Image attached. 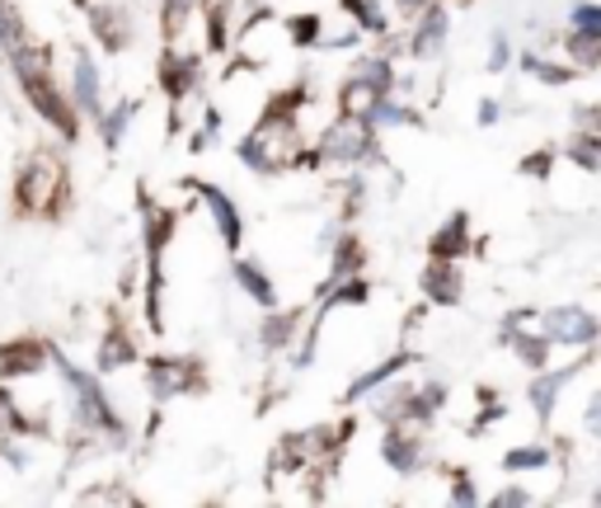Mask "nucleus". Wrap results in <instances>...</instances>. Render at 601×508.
Listing matches in <instances>:
<instances>
[{"label": "nucleus", "instance_id": "9", "mask_svg": "<svg viewBox=\"0 0 601 508\" xmlns=\"http://www.w3.org/2000/svg\"><path fill=\"white\" fill-rule=\"evenodd\" d=\"M71 109L85 119H99V109H104V71L90 48H71Z\"/></svg>", "mask_w": 601, "mask_h": 508}, {"label": "nucleus", "instance_id": "15", "mask_svg": "<svg viewBox=\"0 0 601 508\" xmlns=\"http://www.w3.org/2000/svg\"><path fill=\"white\" fill-rule=\"evenodd\" d=\"M136 363V344L128 329H104V339H99V358H94V373L99 377H113V373H123V367Z\"/></svg>", "mask_w": 601, "mask_h": 508}, {"label": "nucleus", "instance_id": "12", "mask_svg": "<svg viewBox=\"0 0 601 508\" xmlns=\"http://www.w3.org/2000/svg\"><path fill=\"white\" fill-rule=\"evenodd\" d=\"M231 278H235V287L245 292V297L254 302V306H277L283 297H277V283H273V273L258 264V260H249V254H240V260L231 264Z\"/></svg>", "mask_w": 601, "mask_h": 508}, {"label": "nucleus", "instance_id": "19", "mask_svg": "<svg viewBox=\"0 0 601 508\" xmlns=\"http://www.w3.org/2000/svg\"><path fill=\"white\" fill-rule=\"evenodd\" d=\"M517 67H522V75H531V81L550 85V90L573 85V75H578L569 62H550V57H540V52H522V57H517Z\"/></svg>", "mask_w": 601, "mask_h": 508}, {"label": "nucleus", "instance_id": "20", "mask_svg": "<svg viewBox=\"0 0 601 508\" xmlns=\"http://www.w3.org/2000/svg\"><path fill=\"white\" fill-rule=\"evenodd\" d=\"M559 155H564L569 165H578V170H583L588 180H592V174L601 170V132H597V128H583V132H573L569 142H564V151H559Z\"/></svg>", "mask_w": 601, "mask_h": 508}, {"label": "nucleus", "instance_id": "7", "mask_svg": "<svg viewBox=\"0 0 601 508\" xmlns=\"http://www.w3.org/2000/svg\"><path fill=\"white\" fill-rule=\"evenodd\" d=\"M189 189L207 203L212 226H216V236H222V245H226L231 254H240V245H245V217H240V203L231 199L222 184H212V180H193Z\"/></svg>", "mask_w": 601, "mask_h": 508}, {"label": "nucleus", "instance_id": "2", "mask_svg": "<svg viewBox=\"0 0 601 508\" xmlns=\"http://www.w3.org/2000/svg\"><path fill=\"white\" fill-rule=\"evenodd\" d=\"M67 193V174H62V161H57L52 151H38L24 161V170H19V184H14V199L19 207L29 212V217H43V212H52L57 203H62Z\"/></svg>", "mask_w": 601, "mask_h": 508}, {"label": "nucleus", "instance_id": "31", "mask_svg": "<svg viewBox=\"0 0 601 508\" xmlns=\"http://www.w3.org/2000/svg\"><path fill=\"white\" fill-rule=\"evenodd\" d=\"M475 123H479V128H498V123H503V100H479Z\"/></svg>", "mask_w": 601, "mask_h": 508}, {"label": "nucleus", "instance_id": "27", "mask_svg": "<svg viewBox=\"0 0 601 508\" xmlns=\"http://www.w3.org/2000/svg\"><path fill=\"white\" fill-rule=\"evenodd\" d=\"M447 504H456V508L485 504V495H479V485H475L470 471H451V476H447Z\"/></svg>", "mask_w": 601, "mask_h": 508}, {"label": "nucleus", "instance_id": "30", "mask_svg": "<svg viewBox=\"0 0 601 508\" xmlns=\"http://www.w3.org/2000/svg\"><path fill=\"white\" fill-rule=\"evenodd\" d=\"M559 161V151H536V155H522V174H531V180H550V170Z\"/></svg>", "mask_w": 601, "mask_h": 508}, {"label": "nucleus", "instance_id": "13", "mask_svg": "<svg viewBox=\"0 0 601 508\" xmlns=\"http://www.w3.org/2000/svg\"><path fill=\"white\" fill-rule=\"evenodd\" d=\"M418 287L432 306H456L460 302V268L456 260H428V268L418 273Z\"/></svg>", "mask_w": 601, "mask_h": 508}, {"label": "nucleus", "instance_id": "4", "mask_svg": "<svg viewBox=\"0 0 601 508\" xmlns=\"http://www.w3.org/2000/svg\"><path fill=\"white\" fill-rule=\"evenodd\" d=\"M536 329L546 335L554 348H588L597 344V335H601V321L592 316L588 306H578V302H569V306H550V311H540L536 316Z\"/></svg>", "mask_w": 601, "mask_h": 508}, {"label": "nucleus", "instance_id": "22", "mask_svg": "<svg viewBox=\"0 0 601 508\" xmlns=\"http://www.w3.org/2000/svg\"><path fill=\"white\" fill-rule=\"evenodd\" d=\"M348 75H357V81H363L371 94H390L399 85V71H395L390 57H357V67Z\"/></svg>", "mask_w": 601, "mask_h": 508}, {"label": "nucleus", "instance_id": "18", "mask_svg": "<svg viewBox=\"0 0 601 508\" xmlns=\"http://www.w3.org/2000/svg\"><path fill=\"white\" fill-rule=\"evenodd\" d=\"M498 466H503V476H531V471H550L554 453L546 443H512L508 453L498 457Z\"/></svg>", "mask_w": 601, "mask_h": 508}, {"label": "nucleus", "instance_id": "8", "mask_svg": "<svg viewBox=\"0 0 601 508\" xmlns=\"http://www.w3.org/2000/svg\"><path fill=\"white\" fill-rule=\"evenodd\" d=\"M447 38H451V10L442 6V0H432L428 10L414 14V29L405 38V48H409V57H418V62H432V57H442Z\"/></svg>", "mask_w": 601, "mask_h": 508}, {"label": "nucleus", "instance_id": "6", "mask_svg": "<svg viewBox=\"0 0 601 508\" xmlns=\"http://www.w3.org/2000/svg\"><path fill=\"white\" fill-rule=\"evenodd\" d=\"M197 386H203V363L197 358H151L146 363V390L155 405H170Z\"/></svg>", "mask_w": 601, "mask_h": 508}, {"label": "nucleus", "instance_id": "26", "mask_svg": "<svg viewBox=\"0 0 601 508\" xmlns=\"http://www.w3.org/2000/svg\"><path fill=\"white\" fill-rule=\"evenodd\" d=\"M564 29L569 33H583V38H601V6H592V0H573Z\"/></svg>", "mask_w": 601, "mask_h": 508}, {"label": "nucleus", "instance_id": "21", "mask_svg": "<svg viewBox=\"0 0 601 508\" xmlns=\"http://www.w3.org/2000/svg\"><path fill=\"white\" fill-rule=\"evenodd\" d=\"M405 367H409V354H395V358H386V363H376L371 373H363L353 386H348V405H357V400H367L376 386H386V382H395V377H405Z\"/></svg>", "mask_w": 601, "mask_h": 508}, {"label": "nucleus", "instance_id": "32", "mask_svg": "<svg viewBox=\"0 0 601 508\" xmlns=\"http://www.w3.org/2000/svg\"><path fill=\"white\" fill-rule=\"evenodd\" d=\"M390 6H395V14H405V19H414L418 10H428V6H432V0H390Z\"/></svg>", "mask_w": 601, "mask_h": 508}, {"label": "nucleus", "instance_id": "24", "mask_svg": "<svg viewBox=\"0 0 601 508\" xmlns=\"http://www.w3.org/2000/svg\"><path fill=\"white\" fill-rule=\"evenodd\" d=\"M283 29H287V48H315L319 29H325V14H315V10L292 14V19H283Z\"/></svg>", "mask_w": 601, "mask_h": 508}, {"label": "nucleus", "instance_id": "10", "mask_svg": "<svg viewBox=\"0 0 601 508\" xmlns=\"http://www.w3.org/2000/svg\"><path fill=\"white\" fill-rule=\"evenodd\" d=\"M90 29L104 52H123L132 43V14L123 0H99V6H90Z\"/></svg>", "mask_w": 601, "mask_h": 508}, {"label": "nucleus", "instance_id": "16", "mask_svg": "<svg viewBox=\"0 0 601 508\" xmlns=\"http://www.w3.org/2000/svg\"><path fill=\"white\" fill-rule=\"evenodd\" d=\"M428 254H432V260H466V254H470V217H466V212H451V217L437 226Z\"/></svg>", "mask_w": 601, "mask_h": 508}, {"label": "nucleus", "instance_id": "3", "mask_svg": "<svg viewBox=\"0 0 601 508\" xmlns=\"http://www.w3.org/2000/svg\"><path fill=\"white\" fill-rule=\"evenodd\" d=\"M376 155V132L357 113H334V123L319 132V161L329 165H367Z\"/></svg>", "mask_w": 601, "mask_h": 508}, {"label": "nucleus", "instance_id": "28", "mask_svg": "<svg viewBox=\"0 0 601 508\" xmlns=\"http://www.w3.org/2000/svg\"><path fill=\"white\" fill-rule=\"evenodd\" d=\"M508 62H512V43H508V33L498 29L493 38H489V52H485V71H508Z\"/></svg>", "mask_w": 601, "mask_h": 508}, {"label": "nucleus", "instance_id": "14", "mask_svg": "<svg viewBox=\"0 0 601 508\" xmlns=\"http://www.w3.org/2000/svg\"><path fill=\"white\" fill-rule=\"evenodd\" d=\"M300 335V311H287L283 302L264 311V321H258V344L268 348V354H277V348H292Z\"/></svg>", "mask_w": 601, "mask_h": 508}, {"label": "nucleus", "instance_id": "17", "mask_svg": "<svg viewBox=\"0 0 601 508\" xmlns=\"http://www.w3.org/2000/svg\"><path fill=\"white\" fill-rule=\"evenodd\" d=\"M508 348H512V354H517V363H522L527 367V373H540V367H550V358L559 354V348L546 339V335H540V329L536 325H527V329H517V335H508L503 339Z\"/></svg>", "mask_w": 601, "mask_h": 508}, {"label": "nucleus", "instance_id": "1", "mask_svg": "<svg viewBox=\"0 0 601 508\" xmlns=\"http://www.w3.org/2000/svg\"><path fill=\"white\" fill-rule=\"evenodd\" d=\"M52 363H57V373H62L71 400H75V405H71V419H75L80 434H104V438H113V443H123V438H128L123 415L113 409V400H109L104 382H99V373H85V367L71 363L62 348H52Z\"/></svg>", "mask_w": 601, "mask_h": 508}, {"label": "nucleus", "instance_id": "11", "mask_svg": "<svg viewBox=\"0 0 601 508\" xmlns=\"http://www.w3.org/2000/svg\"><path fill=\"white\" fill-rule=\"evenodd\" d=\"M48 363H52V344L33 339V335L0 348V377H38V373H48Z\"/></svg>", "mask_w": 601, "mask_h": 508}, {"label": "nucleus", "instance_id": "29", "mask_svg": "<svg viewBox=\"0 0 601 508\" xmlns=\"http://www.w3.org/2000/svg\"><path fill=\"white\" fill-rule=\"evenodd\" d=\"M489 504L493 508H527V504H536V495L527 490V485H503V490L489 495Z\"/></svg>", "mask_w": 601, "mask_h": 508}, {"label": "nucleus", "instance_id": "5", "mask_svg": "<svg viewBox=\"0 0 601 508\" xmlns=\"http://www.w3.org/2000/svg\"><path fill=\"white\" fill-rule=\"evenodd\" d=\"M380 428H386V434H380V461L390 466V476L414 480V476L428 466V443H424V434H418V428H409V424H380Z\"/></svg>", "mask_w": 601, "mask_h": 508}, {"label": "nucleus", "instance_id": "25", "mask_svg": "<svg viewBox=\"0 0 601 508\" xmlns=\"http://www.w3.org/2000/svg\"><path fill=\"white\" fill-rule=\"evenodd\" d=\"M363 260H367V254H363V245H357L353 236H344V241H338V245H334V264H329V283H338V278H353V273H357V268H363Z\"/></svg>", "mask_w": 601, "mask_h": 508}, {"label": "nucleus", "instance_id": "23", "mask_svg": "<svg viewBox=\"0 0 601 508\" xmlns=\"http://www.w3.org/2000/svg\"><path fill=\"white\" fill-rule=\"evenodd\" d=\"M136 113H142V104L136 100H123L113 109H99V136H104L109 146H123L128 142V128L136 123Z\"/></svg>", "mask_w": 601, "mask_h": 508}]
</instances>
